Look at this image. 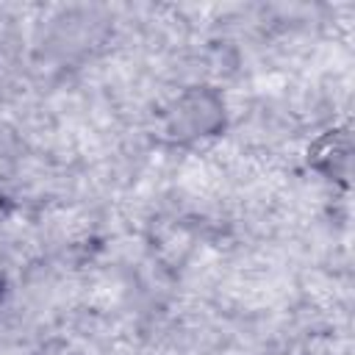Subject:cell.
<instances>
[{
  "label": "cell",
  "instance_id": "cell-1",
  "mask_svg": "<svg viewBox=\"0 0 355 355\" xmlns=\"http://www.w3.org/2000/svg\"><path fill=\"white\" fill-rule=\"evenodd\" d=\"M225 122V108L211 92H189L178 100L172 114L175 136H214V130Z\"/></svg>",
  "mask_w": 355,
  "mask_h": 355
}]
</instances>
